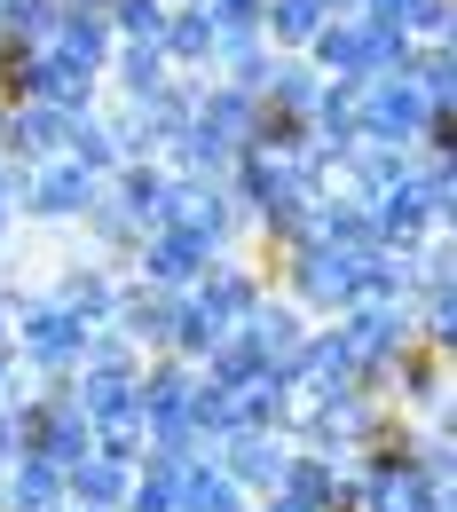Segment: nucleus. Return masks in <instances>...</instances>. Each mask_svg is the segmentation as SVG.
I'll return each instance as SVG.
<instances>
[{"label":"nucleus","instance_id":"f03ea898","mask_svg":"<svg viewBox=\"0 0 457 512\" xmlns=\"http://www.w3.org/2000/svg\"><path fill=\"white\" fill-rule=\"evenodd\" d=\"M237 473L268 481V473H284V465H276V449H268V442H245V449H237Z\"/></svg>","mask_w":457,"mask_h":512},{"label":"nucleus","instance_id":"f257e3e1","mask_svg":"<svg viewBox=\"0 0 457 512\" xmlns=\"http://www.w3.org/2000/svg\"><path fill=\"white\" fill-rule=\"evenodd\" d=\"M79 497H87V505L103 512V505H119V497H127V481H119L111 465H87V473H79Z\"/></svg>","mask_w":457,"mask_h":512}]
</instances>
